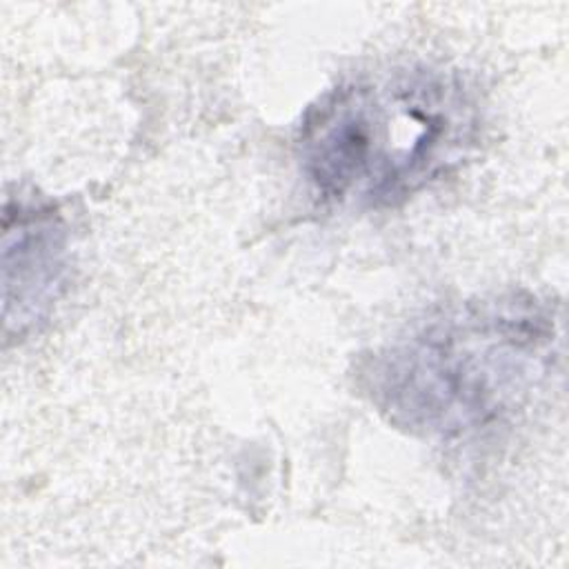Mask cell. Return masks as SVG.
Returning <instances> with one entry per match:
<instances>
[{
    "label": "cell",
    "instance_id": "cell-1",
    "mask_svg": "<svg viewBox=\"0 0 569 569\" xmlns=\"http://www.w3.org/2000/svg\"><path fill=\"white\" fill-rule=\"evenodd\" d=\"M558 351L553 309L509 291L440 309L362 367L373 407L429 438H467L507 422L542 387Z\"/></svg>",
    "mask_w": 569,
    "mask_h": 569
},
{
    "label": "cell",
    "instance_id": "cell-2",
    "mask_svg": "<svg viewBox=\"0 0 569 569\" xmlns=\"http://www.w3.org/2000/svg\"><path fill=\"white\" fill-rule=\"evenodd\" d=\"M478 124L476 98L456 71L405 64L358 76L305 113L300 171L327 204L398 207L469 156Z\"/></svg>",
    "mask_w": 569,
    "mask_h": 569
},
{
    "label": "cell",
    "instance_id": "cell-3",
    "mask_svg": "<svg viewBox=\"0 0 569 569\" xmlns=\"http://www.w3.org/2000/svg\"><path fill=\"white\" fill-rule=\"evenodd\" d=\"M69 236L49 202L7 198L2 213V320L24 336L47 320L64 291Z\"/></svg>",
    "mask_w": 569,
    "mask_h": 569
}]
</instances>
